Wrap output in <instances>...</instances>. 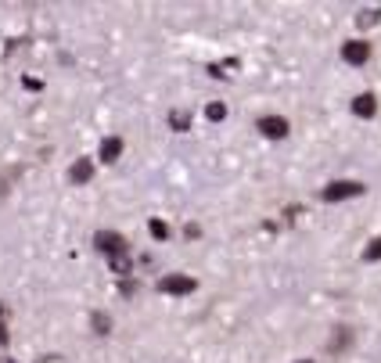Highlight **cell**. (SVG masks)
<instances>
[{
	"instance_id": "obj_1",
	"label": "cell",
	"mask_w": 381,
	"mask_h": 363,
	"mask_svg": "<svg viewBox=\"0 0 381 363\" xmlns=\"http://www.w3.org/2000/svg\"><path fill=\"white\" fill-rule=\"evenodd\" d=\"M94 245H97L104 255H112V259H122V255L130 252V241H126L122 234H115V230H97V234H94Z\"/></svg>"
},
{
	"instance_id": "obj_2",
	"label": "cell",
	"mask_w": 381,
	"mask_h": 363,
	"mask_svg": "<svg viewBox=\"0 0 381 363\" xmlns=\"http://www.w3.org/2000/svg\"><path fill=\"white\" fill-rule=\"evenodd\" d=\"M364 184L359 180H334V184H327L324 187V202H342V198H359L364 195Z\"/></svg>"
},
{
	"instance_id": "obj_3",
	"label": "cell",
	"mask_w": 381,
	"mask_h": 363,
	"mask_svg": "<svg viewBox=\"0 0 381 363\" xmlns=\"http://www.w3.org/2000/svg\"><path fill=\"white\" fill-rule=\"evenodd\" d=\"M165 295H190L198 284L190 281V277H184V273H173V277H162V284H159Z\"/></svg>"
},
{
	"instance_id": "obj_4",
	"label": "cell",
	"mask_w": 381,
	"mask_h": 363,
	"mask_svg": "<svg viewBox=\"0 0 381 363\" xmlns=\"http://www.w3.org/2000/svg\"><path fill=\"white\" fill-rule=\"evenodd\" d=\"M259 134L270 137V140L288 137V119H281V115H263V119H259Z\"/></svg>"
},
{
	"instance_id": "obj_5",
	"label": "cell",
	"mask_w": 381,
	"mask_h": 363,
	"mask_svg": "<svg viewBox=\"0 0 381 363\" xmlns=\"http://www.w3.org/2000/svg\"><path fill=\"white\" fill-rule=\"evenodd\" d=\"M342 58L349 61V65H364V61L371 58V44H364V40H349V44L342 47Z\"/></svg>"
},
{
	"instance_id": "obj_6",
	"label": "cell",
	"mask_w": 381,
	"mask_h": 363,
	"mask_svg": "<svg viewBox=\"0 0 381 363\" xmlns=\"http://www.w3.org/2000/svg\"><path fill=\"white\" fill-rule=\"evenodd\" d=\"M352 112H356L359 119H374V115H378V97H374V94H359V97L352 101Z\"/></svg>"
},
{
	"instance_id": "obj_7",
	"label": "cell",
	"mask_w": 381,
	"mask_h": 363,
	"mask_svg": "<svg viewBox=\"0 0 381 363\" xmlns=\"http://www.w3.org/2000/svg\"><path fill=\"white\" fill-rule=\"evenodd\" d=\"M90 177H94V162L90 159H76V166L69 169V180L72 184H87Z\"/></svg>"
},
{
	"instance_id": "obj_8",
	"label": "cell",
	"mask_w": 381,
	"mask_h": 363,
	"mask_svg": "<svg viewBox=\"0 0 381 363\" xmlns=\"http://www.w3.org/2000/svg\"><path fill=\"white\" fill-rule=\"evenodd\" d=\"M119 155H122V140H119V137H104V140H101V159H104V162H115Z\"/></svg>"
},
{
	"instance_id": "obj_9",
	"label": "cell",
	"mask_w": 381,
	"mask_h": 363,
	"mask_svg": "<svg viewBox=\"0 0 381 363\" xmlns=\"http://www.w3.org/2000/svg\"><path fill=\"white\" fill-rule=\"evenodd\" d=\"M169 126H173L177 134H187L190 130V112H184V108H177L173 115H169Z\"/></svg>"
},
{
	"instance_id": "obj_10",
	"label": "cell",
	"mask_w": 381,
	"mask_h": 363,
	"mask_svg": "<svg viewBox=\"0 0 381 363\" xmlns=\"http://www.w3.org/2000/svg\"><path fill=\"white\" fill-rule=\"evenodd\" d=\"M374 22H381V8H371V11H359V15H356V26H359V29H367V26H374Z\"/></svg>"
},
{
	"instance_id": "obj_11",
	"label": "cell",
	"mask_w": 381,
	"mask_h": 363,
	"mask_svg": "<svg viewBox=\"0 0 381 363\" xmlns=\"http://www.w3.org/2000/svg\"><path fill=\"white\" fill-rule=\"evenodd\" d=\"M381 259V238H374L367 248H364V263H378Z\"/></svg>"
},
{
	"instance_id": "obj_12",
	"label": "cell",
	"mask_w": 381,
	"mask_h": 363,
	"mask_svg": "<svg viewBox=\"0 0 381 363\" xmlns=\"http://www.w3.org/2000/svg\"><path fill=\"white\" fill-rule=\"evenodd\" d=\"M147 230H152L155 241H165V238H169V227H165L162 220H152V223H147Z\"/></svg>"
},
{
	"instance_id": "obj_13",
	"label": "cell",
	"mask_w": 381,
	"mask_h": 363,
	"mask_svg": "<svg viewBox=\"0 0 381 363\" xmlns=\"http://www.w3.org/2000/svg\"><path fill=\"white\" fill-rule=\"evenodd\" d=\"M90 324H94V331H97V334H108V328H112V320L104 316V313H94V316H90Z\"/></svg>"
},
{
	"instance_id": "obj_14",
	"label": "cell",
	"mask_w": 381,
	"mask_h": 363,
	"mask_svg": "<svg viewBox=\"0 0 381 363\" xmlns=\"http://www.w3.org/2000/svg\"><path fill=\"white\" fill-rule=\"evenodd\" d=\"M205 115L213 119V122H223V119H227V104H209Z\"/></svg>"
},
{
	"instance_id": "obj_15",
	"label": "cell",
	"mask_w": 381,
	"mask_h": 363,
	"mask_svg": "<svg viewBox=\"0 0 381 363\" xmlns=\"http://www.w3.org/2000/svg\"><path fill=\"white\" fill-rule=\"evenodd\" d=\"M112 270H115L119 277H126V273H130V255H122V259H112Z\"/></svg>"
},
{
	"instance_id": "obj_16",
	"label": "cell",
	"mask_w": 381,
	"mask_h": 363,
	"mask_svg": "<svg viewBox=\"0 0 381 363\" xmlns=\"http://www.w3.org/2000/svg\"><path fill=\"white\" fill-rule=\"evenodd\" d=\"M349 341V328H338V338H331V349H342Z\"/></svg>"
},
{
	"instance_id": "obj_17",
	"label": "cell",
	"mask_w": 381,
	"mask_h": 363,
	"mask_svg": "<svg viewBox=\"0 0 381 363\" xmlns=\"http://www.w3.org/2000/svg\"><path fill=\"white\" fill-rule=\"evenodd\" d=\"M4 341H8V331H4V324H0V346H4Z\"/></svg>"
},
{
	"instance_id": "obj_18",
	"label": "cell",
	"mask_w": 381,
	"mask_h": 363,
	"mask_svg": "<svg viewBox=\"0 0 381 363\" xmlns=\"http://www.w3.org/2000/svg\"><path fill=\"white\" fill-rule=\"evenodd\" d=\"M299 363H309V360H299Z\"/></svg>"
},
{
	"instance_id": "obj_19",
	"label": "cell",
	"mask_w": 381,
	"mask_h": 363,
	"mask_svg": "<svg viewBox=\"0 0 381 363\" xmlns=\"http://www.w3.org/2000/svg\"><path fill=\"white\" fill-rule=\"evenodd\" d=\"M8 363H18V360H8Z\"/></svg>"
}]
</instances>
